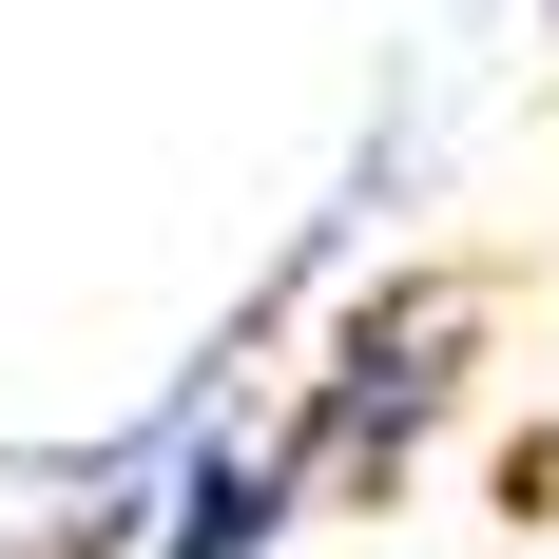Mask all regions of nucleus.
I'll return each mask as SVG.
<instances>
[{
    "label": "nucleus",
    "mask_w": 559,
    "mask_h": 559,
    "mask_svg": "<svg viewBox=\"0 0 559 559\" xmlns=\"http://www.w3.org/2000/svg\"><path fill=\"white\" fill-rule=\"evenodd\" d=\"M483 329H502L483 271H386V289H347L329 329H309V367H289V405H271L309 521L329 502H405V483L444 463V425L483 405Z\"/></svg>",
    "instance_id": "1"
},
{
    "label": "nucleus",
    "mask_w": 559,
    "mask_h": 559,
    "mask_svg": "<svg viewBox=\"0 0 559 559\" xmlns=\"http://www.w3.org/2000/svg\"><path fill=\"white\" fill-rule=\"evenodd\" d=\"M289 521H309V483H289L271 425H193L174 483H155V559H271Z\"/></svg>",
    "instance_id": "2"
},
{
    "label": "nucleus",
    "mask_w": 559,
    "mask_h": 559,
    "mask_svg": "<svg viewBox=\"0 0 559 559\" xmlns=\"http://www.w3.org/2000/svg\"><path fill=\"white\" fill-rule=\"evenodd\" d=\"M540 39H559V0H540Z\"/></svg>",
    "instance_id": "3"
}]
</instances>
